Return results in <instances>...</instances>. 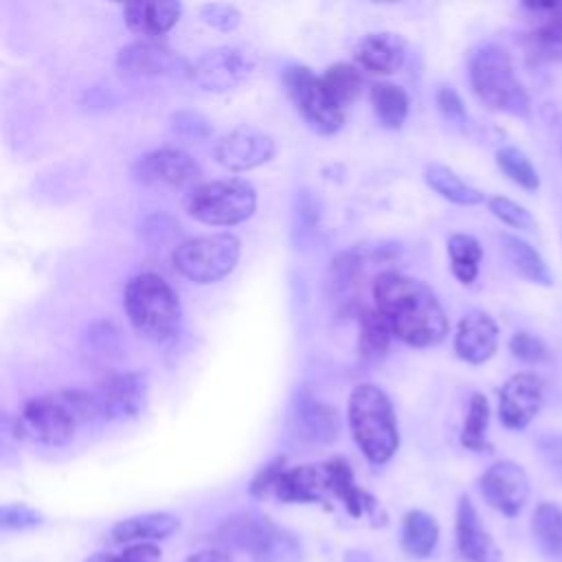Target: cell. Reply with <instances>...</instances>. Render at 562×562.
<instances>
[{
    "instance_id": "cell-43",
    "label": "cell",
    "mask_w": 562,
    "mask_h": 562,
    "mask_svg": "<svg viewBox=\"0 0 562 562\" xmlns=\"http://www.w3.org/2000/svg\"><path fill=\"white\" fill-rule=\"evenodd\" d=\"M437 108L439 112L452 121L454 125H465L468 123V114H465V105L461 101V97L450 88V86H441L437 90Z\"/></svg>"
},
{
    "instance_id": "cell-14",
    "label": "cell",
    "mask_w": 562,
    "mask_h": 562,
    "mask_svg": "<svg viewBox=\"0 0 562 562\" xmlns=\"http://www.w3.org/2000/svg\"><path fill=\"white\" fill-rule=\"evenodd\" d=\"M288 426L296 441L325 446L338 437V413L329 404L321 402L312 391L296 389L290 404Z\"/></svg>"
},
{
    "instance_id": "cell-41",
    "label": "cell",
    "mask_w": 562,
    "mask_h": 562,
    "mask_svg": "<svg viewBox=\"0 0 562 562\" xmlns=\"http://www.w3.org/2000/svg\"><path fill=\"white\" fill-rule=\"evenodd\" d=\"M0 522L4 529H26L42 522V514L24 503L4 505L0 512Z\"/></svg>"
},
{
    "instance_id": "cell-13",
    "label": "cell",
    "mask_w": 562,
    "mask_h": 562,
    "mask_svg": "<svg viewBox=\"0 0 562 562\" xmlns=\"http://www.w3.org/2000/svg\"><path fill=\"white\" fill-rule=\"evenodd\" d=\"M116 68L132 77H189L191 64L158 40H136L116 55Z\"/></svg>"
},
{
    "instance_id": "cell-11",
    "label": "cell",
    "mask_w": 562,
    "mask_h": 562,
    "mask_svg": "<svg viewBox=\"0 0 562 562\" xmlns=\"http://www.w3.org/2000/svg\"><path fill=\"white\" fill-rule=\"evenodd\" d=\"M132 176L136 182L147 187H169V189H193L200 184V165L182 149L160 147L143 154L132 165Z\"/></svg>"
},
{
    "instance_id": "cell-33",
    "label": "cell",
    "mask_w": 562,
    "mask_h": 562,
    "mask_svg": "<svg viewBox=\"0 0 562 562\" xmlns=\"http://www.w3.org/2000/svg\"><path fill=\"white\" fill-rule=\"evenodd\" d=\"M487 424H490V404L483 393H474L468 404V413L461 428V446L474 452L490 450L487 441Z\"/></svg>"
},
{
    "instance_id": "cell-30",
    "label": "cell",
    "mask_w": 562,
    "mask_h": 562,
    "mask_svg": "<svg viewBox=\"0 0 562 562\" xmlns=\"http://www.w3.org/2000/svg\"><path fill=\"white\" fill-rule=\"evenodd\" d=\"M424 180L435 193H439L441 198H446L448 202L459 204V206H474L485 200L483 191H479L476 187H470L450 167L439 165V162L426 165Z\"/></svg>"
},
{
    "instance_id": "cell-25",
    "label": "cell",
    "mask_w": 562,
    "mask_h": 562,
    "mask_svg": "<svg viewBox=\"0 0 562 562\" xmlns=\"http://www.w3.org/2000/svg\"><path fill=\"white\" fill-rule=\"evenodd\" d=\"M498 244H501V250H503L507 263L512 266V270L516 274H520L522 279L531 281L536 285H544V288L553 285V274H551L547 261L531 244H527L525 239H520L516 235H507V233H503L498 237Z\"/></svg>"
},
{
    "instance_id": "cell-8",
    "label": "cell",
    "mask_w": 562,
    "mask_h": 562,
    "mask_svg": "<svg viewBox=\"0 0 562 562\" xmlns=\"http://www.w3.org/2000/svg\"><path fill=\"white\" fill-rule=\"evenodd\" d=\"M241 241L231 233L184 239L171 252L173 268L193 283H215L231 274L239 261Z\"/></svg>"
},
{
    "instance_id": "cell-17",
    "label": "cell",
    "mask_w": 562,
    "mask_h": 562,
    "mask_svg": "<svg viewBox=\"0 0 562 562\" xmlns=\"http://www.w3.org/2000/svg\"><path fill=\"white\" fill-rule=\"evenodd\" d=\"M252 70V59L237 46L206 50L191 64L189 79L204 90L226 92L237 88Z\"/></svg>"
},
{
    "instance_id": "cell-15",
    "label": "cell",
    "mask_w": 562,
    "mask_h": 562,
    "mask_svg": "<svg viewBox=\"0 0 562 562\" xmlns=\"http://www.w3.org/2000/svg\"><path fill=\"white\" fill-rule=\"evenodd\" d=\"M529 26L522 44L529 61H562V2H525Z\"/></svg>"
},
{
    "instance_id": "cell-44",
    "label": "cell",
    "mask_w": 562,
    "mask_h": 562,
    "mask_svg": "<svg viewBox=\"0 0 562 562\" xmlns=\"http://www.w3.org/2000/svg\"><path fill=\"white\" fill-rule=\"evenodd\" d=\"M178 233V224L165 215H156V217H149L145 224H143V235L149 244H165L169 241L173 235Z\"/></svg>"
},
{
    "instance_id": "cell-37",
    "label": "cell",
    "mask_w": 562,
    "mask_h": 562,
    "mask_svg": "<svg viewBox=\"0 0 562 562\" xmlns=\"http://www.w3.org/2000/svg\"><path fill=\"white\" fill-rule=\"evenodd\" d=\"M487 206L492 211L494 217H498L503 224L512 226V228H522V231H531L536 226L533 215L518 202L505 198V195H492L487 200Z\"/></svg>"
},
{
    "instance_id": "cell-27",
    "label": "cell",
    "mask_w": 562,
    "mask_h": 562,
    "mask_svg": "<svg viewBox=\"0 0 562 562\" xmlns=\"http://www.w3.org/2000/svg\"><path fill=\"white\" fill-rule=\"evenodd\" d=\"M439 540L437 520L424 509H411L402 518V538L400 544L406 555L422 560L428 558Z\"/></svg>"
},
{
    "instance_id": "cell-31",
    "label": "cell",
    "mask_w": 562,
    "mask_h": 562,
    "mask_svg": "<svg viewBox=\"0 0 562 562\" xmlns=\"http://www.w3.org/2000/svg\"><path fill=\"white\" fill-rule=\"evenodd\" d=\"M371 105L384 127L397 130L408 116L411 99L402 86L391 81H375L371 86Z\"/></svg>"
},
{
    "instance_id": "cell-45",
    "label": "cell",
    "mask_w": 562,
    "mask_h": 562,
    "mask_svg": "<svg viewBox=\"0 0 562 562\" xmlns=\"http://www.w3.org/2000/svg\"><path fill=\"white\" fill-rule=\"evenodd\" d=\"M184 562H235L231 553L220 551V549H206V551H198L193 555H189Z\"/></svg>"
},
{
    "instance_id": "cell-20",
    "label": "cell",
    "mask_w": 562,
    "mask_h": 562,
    "mask_svg": "<svg viewBox=\"0 0 562 562\" xmlns=\"http://www.w3.org/2000/svg\"><path fill=\"white\" fill-rule=\"evenodd\" d=\"M496 347L498 325L487 312L474 310L459 321L454 334V351L461 360L470 364H483L496 353Z\"/></svg>"
},
{
    "instance_id": "cell-34",
    "label": "cell",
    "mask_w": 562,
    "mask_h": 562,
    "mask_svg": "<svg viewBox=\"0 0 562 562\" xmlns=\"http://www.w3.org/2000/svg\"><path fill=\"white\" fill-rule=\"evenodd\" d=\"M325 90L329 97L345 110L349 103H353L362 90V75L351 64H334L327 66L321 75Z\"/></svg>"
},
{
    "instance_id": "cell-22",
    "label": "cell",
    "mask_w": 562,
    "mask_h": 562,
    "mask_svg": "<svg viewBox=\"0 0 562 562\" xmlns=\"http://www.w3.org/2000/svg\"><path fill=\"white\" fill-rule=\"evenodd\" d=\"M182 7L173 0H138L123 7L125 24L130 31L143 35V40H156L167 33L180 20Z\"/></svg>"
},
{
    "instance_id": "cell-29",
    "label": "cell",
    "mask_w": 562,
    "mask_h": 562,
    "mask_svg": "<svg viewBox=\"0 0 562 562\" xmlns=\"http://www.w3.org/2000/svg\"><path fill=\"white\" fill-rule=\"evenodd\" d=\"M391 336L393 329L378 307H362L358 312V351L364 360L373 362L384 358L391 347Z\"/></svg>"
},
{
    "instance_id": "cell-16",
    "label": "cell",
    "mask_w": 562,
    "mask_h": 562,
    "mask_svg": "<svg viewBox=\"0 0 562 562\" xmlns=\"http://www.w3.org/2000/svg\"><path fill=\"white\" fill-rule=\"evenodd\" d=\"M479 492L490 507L514 518L529 498V476L518 463L503 459L479 476Z\"/></svg>"
},
{
    "instance_id": "cell-19",
    "label": "cell",
    "mask_w": 562,
    "mask_h": 562,
    "mask_svg": "<svg viewBox=\"0 0 562 562\" xmlns=\"http://www.w3.org/2000/svg\"><path fill=\"white\" fill-rule=\"evenodd\" d=\"M277 151L274 138L241 125L228 134H224L215 145V160L231 171H248L263 162H268Z\"/></svg>"
},
{
    "instance_id": "cell-42",
    "label": "cell",
    "mask_w": 562,
    "mask_h": 562,
    "mask_svg": "<svg viewBox=\"0 0 562 562\" xmlns=\"http://www.w3.org/2000/svg\"><path fill=\"white\" fill-rule=\"evenodd\" d=\"M536 448L547 470L562 481V435H540L536 439Z\"/></svg>"
},
{
    "instance_id": "cell-21",
    "label": "cell",
    "mask_w": 562,
    "mask_h": 562,
    "mask_svg": "<svg viewBox=\"0 0 562 562\" xmlns=\"http://www.w3.org/2000/svg\"><path fill=\"white\" fill-rule=\"evenodd\" d=\"M457 551L463 562H498L501 551L487 529L483 527L479 512L470 496H461L457 505Z\"/></svg>"
},
{
    "instance_id": "cell-9",
    "label": "cell",
    "mask_w": 562,
    "mask_h": 562,
    "mask_svg": "<svg viewBox=\"0 0 562 562\" xmlns=\"http://www.w3.org/2000/svg\"><path fill=\"white\" fill-rule=\"evenodd\" d=\"M285 92L305 123L318 134H336L345 123V110L329 97L323 79L307 66H288L281 75Z\"/></svg>"
},
{
    "instance_id": "cell-18",
    "label": "cell",
    "mask_w": 562,
    "mask_h": 562,
    "mask_svg": "<svg viewBox=\"0 0 562 562\" xmlns=\"http://www.w3.org/2000/svg\"><path fill=\"white\" fill-rule=\"evenodd\" d=\"M544 382L533 371L514 373L498 393V419L509 430H522L542 408Z\"/></svg>"
},
{
    "instance_id": "cell-10",
    "label": "cell",
    "mask_w": 562,
    "mask_h": 562,
    "mask_svg": "<svg viewBox=\"0 0 562 562\" xmlns=\"http://www.w3.org/2000/svg\"><path fill=\"white\" fill-rule=\"evenodd\" d=\"M316 492L321 503L325 498H336L353 518H367L373 525L384 522L380 503L356 483L353 470L342 457L316 463Z\"/></svg>"
},
{
    "instance_id": "cell-6",
    "label": "cell",
    "mask_w": 562,
    "mask_h": 562,
    "mask_svg": "<svg viewBox=\"0 0 562 562\" xmlns=\"http://www.w3.org/2000/svg\"><path fill=\"white\" fill-rule=\"evenodd\" d=\"M220 544L248 553L255 562H301V544L270 518L252 512L228 516L213 536Z\"/></svg>"
},
{
    "instance_id": "cell-7",
    "label": "cell",
    "mask_w": 562,
    "mask_h": 562,
    "mask_svg": "<svg viewBox=\"0 0 562 562\" xmlns=\"http://www.w3.org/2000/svg\"><path fill=\"white\" fill-rule=\"evenodd\" d=\"M255 209V187L241 178L200 182L184 195V211L209 226H233L246 222Z\"/></svg>"
},
{
    "instance_id": "cell-24",
    "label": "cell",
    "mask_w": 562,
    "mask_h": 562,
    "mask_svg": "<svg viewBox=\"0 0 562 562\" xmlns=\"http://www.w3.org/2000/svg\"><path fill=\"white\" fill-rule=\"evenodd\" d=\"M356 59L373 75H393L404 64V44L395 33H371L356 46Z\"/></svg>"
},
{
    "instance_id": "cell-12",
    "label": "cell",
    "mask_w": 562,
    "mask_h": 562,
    "mask_svg": "<svg viewBox=\"0 0 562 562\" xmlns=\"http://www.w3.org/2000/svg\"><path fill=\"white\" fill-rule=\"evenodd\" d=\"M94 413L103 419H127L143 411L147 400V375L143 371L108 373L90 391Z\"/></svg>"
},
{
    "instance_id": "cell-2",
    "label": "cell",
    "mask_w": 562,
    "mask_h": 562,
    "mask_svg": "<svg viewBox=\"0 0 562 562\" xmlns=\"http://www.w3.org/2000/svg\"><path fill=\"white\" fill-rule=\"evenodd\" d=\"M470 86L476 99L494 112L527 119L531 112L529 94L518 81L512 55L496 42H485L470 55Z\"/></svg>"
},
{
    "instance_id": "cell-5",
    "label": "cell",
    "mask_w": 562,
    "mask_h": 562,
    "mask_svg": "<svg viewBox=\"0 0 562 562\" xmlns=\"http://www.w3.org/2000/svg\"><path fill=\"white\" fill-rule=\"evenodd\" d=\"M125 314L147 340L162 342L180 327V301L176 290L154 272L134 274L123 292Z\"/></svg>"
},
{
    "instance_id": "cell-35",
    "label": "cell",
    "mask_w": 562,
    "mask_h": 562,
    "mask_svg": "<svg viewBox=\"0 0 562 562\" xmlns=\"http://www.w3.org/2000/svg\"><path fill=\"white\" fill-rule=\"evenodd\" d=\"M496 167L505 173L507 180L518 184L525 191H536L540 187V176L527 154L514 145H505L496 151Z\"/></svg>"
},
{
    "instance_id": "cell-28",
    "label": "cell",
    "mask_w": 562,
    "mask_h": 562,
    "mask_svg": "<svg viewBox=\"0 0 562 562\" xmlns=\"http://www.w3.org/2000/svg\"><path fill=\"white\" fill-rule=\"evenodd\" d=\"M531 533L544 558L562 562V507L542 501L531 516Z\"/></svg>"
},
{
    "instance_id": "cell-36",
    "label": "cell",
    "mask_w": 562,
    "mask_h": 562,
    "mask_svg": "<svg viewBox=\"0 0 562 562\" xmlns=\"http://www.w3.org/2000/svg\"><path fill=\"white\" fill-rule=\"evenodd\" d=\"M169 125H171V132L178 138L187 140V143L204 140L213 132V125H211L209 116H204L198 110H180V112L171 114V123Z\"/></svg>"
},
{
    "instance_id": "cell-38",
    "label": "cell",
    "mask_w": 562,
    "mask_h": 562,
    "mask_svg": "<svg viewBox=\"0 0 562 562\" xmlns=\"http://www.w3.org/2000/svg\"><path fill=\"white\" fill-rule=\"evenodd\" d=\"M509 351L516 360L525 362V364H542L549 360V349L547 345L531 331H516L509 338Z\"/></svg>"
},
{
    "instance_id": "cell-32",
    "label": "cell",
    "mask_w": 562,
    "mask_h": 562,
    "mask_svg": "<svg viewBox=\"0 0 562 562\" xmlns=\"http://www.w3.org/2000/svg\"><path fill=\"white\" fill-rule=\"evenodd\" d=\"M448 257H450L452 274L463 285H472L479 277V268H481V259H483V248H481L479 239L468 233L450 235Z\"/></svg>"
},
{
    "instance_id": "cell-3",
    "label": "cell",
    "mask_w": 562,
    "mask_h": 562,
    "mask_svg": "<svg viewBox=\"0 0 562 562\" xmlns=\"http://www.w3.org/2000/svg\"><path fill=\"white\" fill-rule=\"evenodd\" d=\"M347 404L351 435L360 452L375 465L386 463L400 446L395 411L389 395L380 386L362 382L351 391Z\"/></svg>"
},
{
    "instance_id": "cell-23",
    "label": "cell",
    "mask_w": 562,
    "mask_h": 562,
    "mask_svg": "<svg viewBox=\"0 0 562 562\" xmlns=\"http://www.w3.org/2000/svg\"><path fill=\"white\" fill-rule=\"evenodd\" d=\"M180 520L167 512H149L119 520L110 529V542L114 544H138V542H154L165 540L176 533Z\"/></svg>"
},
{
    "instance_id": "cell-40",
    "label": "cell",
    "mask_w": 562,
    "mask_h": 562,
    "mask_svg": "<svg viewBox=\"0 0 562 562\" xmlns=\"http://www.w3.org/2000/svg\"><path fill=\"white\" fill-rule=\"evenodd\" d=\"M200 13L206 24H211L213 29H220V31H233L241 22V13L233 4L211 2V4L200 7Z\"/></svg>"
},
{
    "instance_id": "cell-1",
    "label": "cell",
    "mask_w": 562,
    "mask_h": 562,
    "mask_svg": "<svg viewBox=\"0 0 562 562\" xmlns=\"http://www.w3.org/2000/svg\"><path fill=\"white\" fill-rule=\"evenodd\" d=\"M371 292L393 336L406 345L432 347L446 338L448 316L432 288L422 279L386 270L373 279Z\"/></svg>"
},
{
    "instance_id": "cell-39",
    "label": "cell",
    "mask_w": 562,
    "mask_h": 562,
    "mask_svg": "<svg viewBox=\"0 0 562 562\" xmlns=\"http://www.w3.org/2000/svg\"><path fill=\"white\" fill-rule=\"evenodd\" d=\"M160 549L154 542H138L130 544L119 553H94L86 562H160Z\"/></svg>"
},
{
    "instance_id": "cell-26",
    "label": "cell",
    "mask_w": 562,
    "mask_h": 562,
    "mask_svg": "<svg viewBox=\"0 0 562 562\" xmlns=\"http://www.w3.org/2000/svg\"><path fill=\"white\" fill-rule=\"evenodd\" d=\"M79 356L86 367L105 369L121 356V336L119 329L110 321H99L86 329Z\"/></svg>"
},
{
    "instance_id": "cell-4",
    "label": "cell",
    "mask_w": 562,
    "mask_h": 562,
    "mask_svg": "<svg viewBox=\"0 0 562 562\" xmlns=\"http://www.w3.org/2000/svg\"><path fill=\"white\" fill-rule=\"evenodd\" d=\"M90 391H57L29 400L18 417V426L31 439L46 446H61L72 439L81 422L94 419Z\"/></svg>"
}]
</instances>
